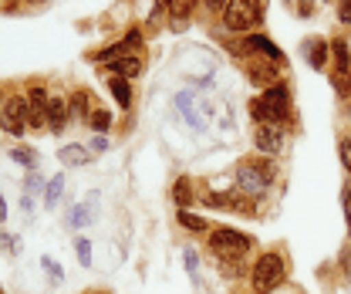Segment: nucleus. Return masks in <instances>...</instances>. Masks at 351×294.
Returning <instances> with one entry per match:
<instances>
[{"instance_id": "obj_33", "label": "nucleus", "mask_w": 351, "mask_h": 294, "mask_svg": "<svg viewBox=\"0 0 351 294\" xmlns=\"http://www.w3.org/2000/svg\"><path fill=\"white\" fill-rule=\"evenodd\" d=\"M125 51H135V47H138V44H142V34H138V31H129V34H125Z\"/></svg>"}, {"instance_id": "obj_25", "label": "nucleus", "mask_w": 351, "mask_h": 294, "mask_svg": "<svg viewBox=\"0 0 351 294\" xmlns=\"http://www.w3.org/2000/svg\"><path fill=\"white\" fill-rule=\"evenodd\" d=\"M91 223V213H88V207H75L71 210V216H68V227H88Z\"/></svg>"}, {"instance_id": "obj_37", "label": "nucleus", "mask_w": 351, "mask_h": 294, "mask_svg": "<svg viewBox=\"0 0 351 294\" xmlns=\"http://www.w3.org/2000/svg\"><path fill=\"white\" fill-rule=\"evenodd\" d=\"M0 220H7V203H3V196H0Z\"/></svg>"}, {"instance_id": "obj_38", "label": "nucleus", "mask_w": 351, "mask_h": 294, "mask_svg": "<svg viewBox=\"0 0 351 294\" xmlns=\"http://www.w3.org/2000/svg\"><path fill=\"white\" fill-rule=\"evenodd\" d=\"M98 294H101V291H98Z\"/></svg>"}, {"instance_id": "obj_19", "label": "nucleus", "mask_w": 351, "mask_h": 294, "mask_svg": "<svg viewBox=\"0 0 351 294\" xmlns=\"http://www.w3.org/2000/svg\"><path fill=\"white\" fill-rule=\"evenodd\" d=\"M166 14H173V21H186V14L196 7V0H159Z\"/></svg>"}, {"instance_id": "obj_7", "label": "nucleus", "mask_w": 351, "mask_h": 294, "mask_svg": "<svg viewBox=\"0 0 351 294\" xmlns=\"http://www.w3.org/2000/svg\"><path fill=\"white\" fill-rule=\"evenodd\" d=\"M254 146L267 152V156H277L284 149V126L277 122H257L254 126Z\"/></svg>"}, {"instance_id": "obj_16", "label": "nucleus", "mask_w": 351, "mask_h": 294, "mask_svg": "<svg viewBox=\"0 0 351 294\" xmlns=\"http://www.w3.org/2000/svg\"><path fill=\"white\" fill-rule=\"evenodd\" d=\"M61 190H64V176L58 172V176H51V179H47V190H44V207H47V210H54V207H58Z\"/></svg>"}, {"instance_id": "obj_23", "label": "nucleus", "mask_w": 351, "mask_h": 294, "mask_svg": "<svg viewBox=\"0 0 351 294\" xmlns=\"http://www.w3.org/2000/svg\"><path fill=\"white\" fill-rule=\"evenodd\" d=\"M27 102H31V109H38V112H47V91L44 88H31V95H27Z\"/></svg>"}, {"instance_id": "obj_22", "label": "nucleus", "mask_w": 351, "mask_h": 294, "mask_svg": "<svg viewBox=\"0 0 351 294\" xmlns=\"http://www.w3.org/2000/svg\"><path fill=\"white\" fill-rule=\"evenodd\" d=\"M10 159H14V163H21L24 169H34V163H38V159H34V152H31V149H24V146L10 149Z\"/></svg>"}, {"instance_id": "obj_21", "label": "nucleus", "mask_w": 351, "mask_h": 294, "mask_svg": "<svg viewBox=\"0 0 351 294\" xmlns=\"http://www.w3.org/2000/svg\"><path fill=\"white\" fill-rule=\"evenodd\" d=\"M88 126L95 128V132H108V128H112V115H108L105 109H91V115H88Z\"/></svg>"}, {"instance_id": "obj_27", "label": "nucleus", "mask_w": 351, "mask_h": 294, "mask_svg": "<svg viewBox=\"0 0 351 294\" xmlns=\"http://www.w3.org/2000/svg\"><path fill=\"white\" fill-rule=\"evenodd\" d=\"M75 251H78V260H82V267H91V240H85V237H78Z\"/></svg>"}, {"instance_id": "obj_3", "label": "nucleus", "mask_w": 351, "mask_h": 294, "mask_svg": "<svg viewBox=\"0 0 351 294\" xmlns=\"http://www.w3.org/2000/svg\"><path fill=\"white\" fill-rule=\"evenodd\" d=\"M250 247H254V240L240 230H230V227L210 230V251L217 253L219 260H240V257L250 253Z\"/></svg>"}, {"instance_id": "obj_30", "label": "nucleus", "mask_w": 351, "mask_h": 294, "mask_svg": "<svg viewBox=\"0 0 351 294\" xmlns=\"http://www.w3.org/2000/svg\"><path fill=\"white\" fill-rule=\"evenodd\" d=\"M335 7H338V21L351 24V0H335Z\"/></svg>"}, {"instance_id": "obj_15", "label": "nucleus", "mask_w": 351, "mask_h": 294, "mask_svg": "<svg viewBox=\"0 0 351 294\" xmlns=\"http://www.w3.org/2000/svg\"><path fill=\"white\" fill-rule=\"evenodd\" d=\"M176 220H179L189 234H206V230H210L206 216H196V213H189V210H179V213H176Z\"/></svg>"}, {"instance_id": "obj_29", "label": "nucleus", "mask_w": 351, "mask_h": 294, "mask_svg": "<svg viewBox=\"0 0 351 294\" xmlns=\"http://www.w3.org/2000/svg\"><path fill=\"white\" fill-rule=\"evenodd\" d=\"M0 251L17 253V251H21V244H17V237H10V234H3V230H0Z\"/></svg>"}, {"instance_id": "obj_10", "label": "nucleus", "mask_w": 351, "mask_h": 294, "mask_svg": "<svg viewBox=\"0 0 351 294\" xmlns=\"http://www.w3.org/2000/svg\"><path fill=\"white\" fill-rule=\"evenodd\" d=\"M64 119H68V102L51 98V102H47V128H51V132H61V128H64Z\"/></svg>"}, {"instance_id": "obj_31", "label": "nucleus", "mask_w": 351, "mask_h": 294, "mask_svg": "<svg viewBox=\"0 0 351 294\" xmlns=\"http://www.w3.org/2000/svg\"><path fill=\"white\" fill-rule=\"evenodd\" d=\"M182 257H186V271H189V278H196V271H199V257H196V251H186Z\"/></svg>"}, {"instance_id": "obj_1", "label": "nucleus", "mask_w": 351, "mask_h": 294, "mask_svg": "<svg viewBox=\"0 0 351 294\" xmlns=\"http://www.w3.org/2000/svg\"><path fill=\"white\" fill-rule=\"evenodd\" d=\"M287 112H291V91L284 88V84H270V88H263L261 98H254L250 102V119H254V126L257 122H284L287 119Z\"/></svg>"}, {"instance_id": "obj_24", "label": "nucleus", "mask_w": 351, "mask_h": 294, "mask_svg": "<svg viewBox=\"0 0 351 294\" xmlns=\"http://www.w3.org/2000/svg\"><path fill=\"white\" fill-rule=\"evenodd\" d=\"M24 186H27V196H34V193H44V190H47V183H44V176H38L34 169L27 172V183H24Z\"/></svg>"}, {"instance_id": "obj_32", "label": "nucleus", "mask_w": 351, "mask_h": 294, "mask_svg": "<svg viewBox=\"0 0 351 294\" xmlns=\"http://www.w3.org/2000/svg\"><path fill=\"white\" fill-rule=\"evenodd\" d=\"M41 264H44V267H47V274H51V281H61V267H58V264H54L51 257H44Z\"/></svg>"}, {"instance_id": "obj_20", "label": "nucleus", "mask_w": 351, "mask_h": 294, "mask_svg": "<svg viewBox=\"0 0 351 294\" xmlns=\"http://www.w3.org/2000/svg\"><path fill=\"white\" fill-rule=\"evenodd\" d=\"M125 54H129V51H125V44H112V47L98 51V54H95V61H98V65H115V61H119V58H125Z\"/></svg>"}, {"instance_id": "obj_12", "label": "nucleus", "mask_w": 351, "mask_h": 294, "mask_svg": "<svg viewBox=\"0 0 351 294\" xmlns=\"http://www.w3.org/2000/svg\"><path fill=\"white\" fill-rule=\"evenodd\" d=\"M331 58L338 65V75H351V47L348 41H331Z\"/></svg>"}, {"instance_id": "obj_4", "label": "nucleus", "mask_w": 351, "mask_h": 294, "mask_svg": "<svg viewBox=\"0 0 351 294\" xmlns=\"http://www.w3.org/2000/svg\"><path fill=\"white\" fill-rule=\"evenodd\" d=\"M274 166H263V163H240L237 166V190L250 200H261L267 193V186L274 183Z\"/></svg>"}, {"instance_id": "obj_26", "label": "nucleus", "mask_w": 351, "mask_h": 294, "mask_svg": "<svg viewBox=\"0 0 351 294\" xmlns=\"http://www.w3.org/2000/svg\"><path fill=\"white\" fill-rule=\"evenodd\" d=\"M176 105H179V112H182V115H186V119H189L193 126H199V122H196V115H193V105H189V91L176 95Z\"/></svg>"}, {"instance_id": "obj_13", "label": "nucleus", "mask_w": 351, "mask_h": 294, "mask_svg": "<svg viewBox=\"0 0 351 294\" xmlns=\"http://www.w3.org/2000/svg\"><path fill=\"white\" fill-rule=\"evenodd\" d=\"M138 71H142V61H138V58H132V54L119 58V61L112 65V75H119V78H125V82H129V78H135Z\"/></svg>"}, {"instance_id": "obj_36", "label": "nucleus", "mask_w": 351, "mask_h": 294, "mask_svg": "<svg viewBox=\"0 0 351 294\" xmlns=\"http://www.w3.org/2000/svg\"><path fill=\"white\" fill-rule=\"evenodd\" d=\"M341 203H345V213H348V220H351V190L341 193Z\"/></svg>"}, {"instance_id": "obj_5", "label": "nucleus", "mask_w": 351, "mask_h": 294, "mask_svg": "<svg viewBox=\"0 0 351 294\" xmlns=\"http://www.w3.org/2000/svg\"><path fill=\"white\" fill-rule=\"evenodd\" d=\"M257 24V0H230L223 10V27L230 34H243Z\"/></svg>"}, {"instance_id": "obj_34", "label": "nucleus", "mask_w": 351, "mask_h": 294, "mask_svg": "<svg viewBox=\"0 0 351 294\" xmlns=\"http://www.w3.org/2000/svg\"><path fill=\"white\" fill-rule=\"evenodd\" d=\"M226 3H230V0H203L206 10H226Z\"/></svg>"}, {"instance_id": "obj_14", "label": "nucleus", "mask_w": 351, "mask_h": 294, "mask_svg": "<svg viewBox=\"0 0 351 294\" xmlns=\"http://www.w3.org/2000/svg\"><path fill=\"white\" fill-rule=\"evenodd\" d=\"M193 196H196V193H193V183H189L186 176H182V179H176L173 183V200L179 203V210H189Z\"/></svg>"}, {"instance_id": "obj_6", "label": "nucleus", "mask_w": 351, "mask_h": 294, "mask_svg": "<svg viewBox=\"0 0 351 294\" xmlns=\"http://www.w3.org/2000/svg\"><path fill=\"white\" fill-rule=\"evenodd\" d=\"M27 115H31V102H24L21 95H7L0 102V126H3V132H10L14 139L24 135Z\"/></svg>"}, {"instance_id": "obj_9", "label": "nucleus", "mask_w": 351, "mask_h": 294, "mask_svg": "<svg viewBox=\"0 0 351 294\" xmlns=\"http://www.w3.org/2000/svg\"><path fill=\"white\" fill-rule=\"evenodd\" d=\"M328 54H331V44L328 41H321V38L304 41V58H307V65H311V68H324Z\"/></svg>"}, {"instance_id": "obj_17", "label": "nucleus", "mask_w": 351, "mask_h": 294, "mask_svg": "<svg viewBox=\"0 0 351 294\" xmlns=\"http://www.w3.org/2000/svg\"><path fill=\"white\" fill-rule=\"evenodd\" d=\"M108 88H112L115 102H119L122 109H129V105H132V88H129V82H125V78H119V75H112V78H108Z\"/></svg>"}, {"instance_id": "obj_11", "label": "nucleus", "mask_w": 351, "mask_h": 294, "mask_svg": "<svg viewBox=\"0 0 351 294\" xmlns=\"http://www.w3.org/2000/svg\"><path fill=\"white\" fill-rule=\"evenodd\" d=\"M58 159H61L64 166H88V163H91V152H88L85 146H75V142H71V146H64V149L58 152Z\"/></svg>"}, {"instance_id": "obj_2", "label": "nucleus", "mask_w": 351, "mask_h": 294, "mask_svg": "<svg viewBox=\"0 0 351 294\" xmlns=\"http://www.w3.org/2000/svg\"><path fill=\"white\" fill-rule=\"evenodd\" d=\"M284 274H287V267H284V257L280 253H274V251L261 253L257 264H254V271H250V284H254L257 294H270L274 288L284 284Z\"/></svg>"}, {"instance_id": "obj_8", "label": "nucleus", "mask_w": 351, "mask_h": 294, "mask_svg": "<svg viewBox=\"0 0 351 294\" xmlns=\"http://www.w3.org/2000/svg\"><path fill=\"white\" fill-rule=\"evenodd\" d=\"M247 75H250V82H254V84L270 88V84H277V78H280V65H277V61H270V58H261V54H257V61H250V65H247Z\"/></svg>"}, {"instance_id": "obj_35", "label": "nucleus", "mask_w": 351, "mask_h": 294, "mask_svg": "<svg viewBox=\"0 0 351 294\" xmlns=\"http://www.w3.org/2000/svg\"><path fill=\"white\" fill-rule=\"evenodd\" d=\"M91 149H95V152H105V149H108V142H105V139H101V135H98V139H95V142H91Z\"/></svg>"}, {"instance_id": "obj_18", "label": "nucleus", "mask_w": 351, "mask_h": 294, "mask_svg": "<svg viewBox=\"0 0 351 294\" xmlns=\"http://www.w3.org/2000/svg\"><path fill=\"white\" fill-rule=\"evenodd\" d=\"M88 105H91V95H88L85 88H78V91H75V95L68 98V112H71L75 119H82V115H91V112H88Z\"/></svg>"}, {"instance_id": "obj_28", "label": "nucleus", "mask_w": 351, "mask_h": 294, "mask_svg": "<svg viewBox=\"0 0 351 294\" xmlns=\"http://www.w3.org/2000/svg\"><path fill=\"white\" fill-rule=\"evenodd\" d=\"M338 152H341V166L351 172V139H341V142H338Z\"/></svg>"}]
</instances>
